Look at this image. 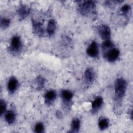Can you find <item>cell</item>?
<instances>
[{"label": "cell", "instance_id": "cell-1", "mask_svg": "<svg viewBox=\"0 0 133 133\" xmlns=\"http://www.w3.org/2000/svg\"><path fill=\"white\" fill-rule=\"evenodd\" d=\"M77 10L83 16H90L96 15V2L93 1H84L79 2L77 5Z\"/></svg>", "mask_w": 133, "mask_h": 133}, {"label": "cell", "instance_id": "cell-2", "mask_svg": "<svg viewBox=\"0 0 133 133\" xmlns=\"http://www.w3.org/2000/svg\"><path fill=\"white\" fill-rule=\"evenodd\" d=\"M127 83L126 81L122 78L119 77L116 79L114 83V90L116 98L118 100H122L126 91Z\"/></svg>", "mask_w": 133, "mask_h": 133}, {"label": "cell", "instance_id": "cell-3", "mask_svg": "<svg viewBox=\"0 0 133 133\" xmlns=\"http://www.w3.org/2000/svg\"><path fill=\"white\" fill-rule=\"evenodd\" d=\"M22 48V44L20 37L18 35L14 36L10 41L9 51L13 54L19 53Z\"/></svg>", "mask_w": 133, "mask_h": 133}, {"label": "cell", "instance_id": "cell-4", "mask_svg": "<svg viewBox=\"0 0 133 133\" xmlns=\"http://www.w3.org/2000/svg\"><path fill=\"white\" fill-rule=\"evenodd\" d=\"M103 57L108 61L110 62H115L119 57V50L114 47L104 51Z\"/></svg>", "mask_w": 133, "mask_h": 133}, {"label": "cell", "instance_id": "cell-5", "mask_svg": "<svg viewBox=\"0 0 133 133\" xmlns=\"http://www.w3.org/2000/svg\"><path fill=\"white\" fill-rule=\"evenodd\" d=\"M60 96L63 101V103L66 108H69L71 106L72 100L73 97V93L66 89L62 90L60 92Z\"/></svg>", "mask_w": 133, "mask_h": 133}, {"label": "cell", "instance_id": "cell-6", "mask_svg": "<svg viewBox=\"0 0 133 133\" xmlns=\"http://www.w3.org/2000/svg\"><path fill=\"white\" fill-rule=\"evenodd\" d=\"M98 32L100 37L104 41L110 39L111 37V30L109 26L103 24L98 28Z\"/></svg>", "mask_w": 133, "mask_h": 133}, {"label": "cell", "instance_id": "cell-7", "mask_svg": "<svg viewBox=\"0 0 133 133\" xmlns=\"http://www.w3.org/2000/svg\"><path fill=\"white\" fill-rule=\"evenodd\" d=\"M87 54L92 58H97L99 56V48L96 42L92 41L86 49Z\"/></svg>", "mask_w": 133, "mask_h": 133}, {"label": "cell", "instance_id": "cell-8", "mask_svg": "<svg viewBox=\"0 0 133 133\" xmlns=\"http://www.w3.org/2000/svg\"><path fill=\"white\" fill-rule=\"evenodd\" d=\"M33 32L38 36H42L44 34V29L43 24L37 20L32 19Z\"/></svg>", "mask_w": 133, "mask_h": 133}, {"label": "cell", "instance_id": "cell-9", "mask_svg": "<svg viewBox=\"0 0 133 133\" xmlns=\"http://www.w3.org/2000/svg\"><path fill=\"white\" fill-rule=\"evenodd\" d=\"M103 103V100L102 97H97L91 103V112L92 114H96L101 108Z\"/></svg>", "mask_w": 133, "mask_h": 133}, {"label": "cell", "instance_id": "cell-10", "mask_svg": "<svg viewBox=\"0 0 133 133\" xmlns=\"http://www.w3.org/2000/svg\"><path fill=\"white\" fill-rule=\"evenodd\" d=\"M95 73L91 68H87L84 73V80L86 84H91L95 79Z\"/></svg>", "mask_w": 133, "mask_h": 133}, {"label": "cell", "instance_id": "cell-11", "mask_svg": "<svg viewBox=\"0 0 133 133\" xmlns=\"http://www.w3.org/2000/svg\"><path fill=\"white\" fill-rule=\"evenodd\" d=\"M57 98V93L55 90H49L44 95L45 103L46 104L50 105L52 104Z\"/></svg>", "mask_w": 133, "mask_h": 133}, {"label": "cell", "instance_id": "cell-12", "mask_svg": "<svg viewBox=\"0 0 133 133\" xmlns=\"http://www.w3.org/2000/svg\"><path fill=\"white\" fill-rule=\"evenodd\" d=\"M31 8L27 5L20 4L18 9V15L20 20L25 19L30 13Z\"/></svg>", "mask_w": 133, "mask_h": 133}, {"label": "cell", "instance_id": "cell-13", "mask_svg": "<svg viewBox=\"0 0 133 133\" xmlns=\"http://www.w3.org/2000/svg\"><path fill=\"white\" fill-rule=\"evenodd\" d=\"M19 86V82L17 79L14 77H11L7 83V90L10 94H14Z\"/></svg>", "mask_w": 133, "mask_h": 133}, {"label": "cell", "instance_id": "cell-14", "mask_svg": "<svg viewBox=\"0 0 133 133\" xmlns=\"http://www.w3.org/2000/svg\"><path fill=\"white\" fill-rule=\"evenodd\" d=\"M56 30V21L53 19H50L48 22L47 26L46 29L47 33L49 36L54 35Z\"/></svg>", "mask_w": 133, "mask_h": 133}, {"label": "cell", "instance_id": "cell-15", "mask_svg": "<svg viewBox=\"0 0 133 133\" xmlns=\"http://www.w3.org/2000/svg\"><path fill=\"white\" fill-rule=\"evenodd\" d=\"M16 114L13 111L9 110L5 112V119L6 122L9 124H14L16 121Z\"/></svg>", "mask_w": 133, "mask_h": 133}, {"label": "cell", "instance_id": "cell-16", "mask_svg": "<svg viewBox=\"0 0 133 133\" xmlns=\"http://www.w3.org/2000/svg\"><path fill=\"white\" fill-rule=\"evenodd\" d=\"M81 126V122L78 118H74L71 123V132H78Z\"/></svg>", "mask_w": 133, "mask_h": 133}, {"label": "cell", "instance_id": "cell-17", "mask_svg": "<svg viewBox=\"0 0 133 133\" xmlns=\"http://www.w3.org/2000/svg\"><path fill=\"white\" fill-rule=\"evenodd\" d=\"M109 121L106 117H101L98 120V127L100 130H103L108 128Z\"/></svg>", "mask_w": 133, "mask_h": 133}, {"label": "cell", "instance_id": "cell-18", "mask_svg": "<svg viewBox=\"0 0 133 133\" xmlns=\"http://www.w3.org/2000/svg\"><path fill=\"white\" fill-rule=\"evenodd\" d=\"M45 79L41 76H38L36 78L34 83L37 90H41L42 89L45 85Z\"/></svg>", "mask_w": 133, "mask_h": 133}, {"label": "cell", "instance_id": "cell-19", "mask_svg": "<svg viewBox=\"0 0 133 133\" xmlns=\"http://www.w3.org/2000/svg\"><path fill=\"white\" fill-rule=\"evenodd\" d=\"M113 47H114V44L110 40V39L104 41L101 45V47H102L103 51H105V50L109 49Z\"/></svg>", "mask_w": 133, "mask_h": 133}, {"label": "cell", "instance_id": "cell-20", "mask_svg": "<svg viewBox=\"0 0 133 133\" xmlns=\"http://www.w3.org/2000/svg\"><path fill=\"white\" fill-rule=\"evenodd\" d=\"M131 10V7L128 4H125L123 5L120 8V12L122 15L126 16L128 13L130 12Z\"/></svg>", "mask_w": 133, "mask_h": 133}, {"label": "cell", "instance_id": "cell-21", "mask_svg": "<svg viewBox=\"0 0 133 133\" xmlns=\"http://www.w3.org/2000/svg\"><path fill=\"white\" fill-rule=\"evenodd\" d=\"M34 131L36 133H42L44 132V126L42 122L36 124L34 127Z\"/></svg>", "mask_w": 133, "mask_h": 133}, {"label": "cell", "instance_id": "cell-22", "mask_svg": "<svg viewBox=\"0 0 133 133\" xmlns=\"http://www.w3.org/2000/svg\"><path fill=\"white\" fill-rule=\"evenodd\" d=\"M10 23V20L8 18H3L1 19V28L2 29H6L9 25Z\"/></svg>", "mask_w": 133, "mask_h": 133}, {"label": "cell", "instance_id": "cell-23", "mask_svg": "<svg viewBox=\"0 0 133 133\" xmlns=\"http://www.w3.org/2000/svg\"><path fill=\"white\" fill-rule=\"evenodd\" d=\"M1 105V116H2L4 113H5L6 110V104L4 100L1 99L0 102Z\"/></svg>", "mask_w": 133, "mask_h": 133}, {"label": "cell", "instance_id": "cell-24", "mask_svg": "<svg viewBox=\"0 0 133 133\" xmlns=\"http://www.w3.org/2000/svg\"><path fill=\"white\" fill-rule=\"evenodd\" d=\"M56 116H57L59 118L60 117H61V112H59V111H57L56 112Z\"/></svg>", "mask_w": 133, "mask_h": 133}]
</instances>
